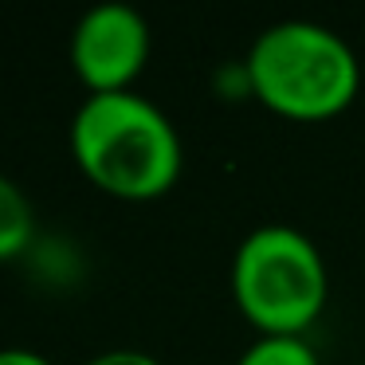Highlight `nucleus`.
<instances>
[{"label":"nucleus","instance_id":"nucleus-7","mask_svg":"<svg viewBox=\"0 0 365 365\" xmlns=\"http://www.w3.org/2000/svg\"><path fill=\"white\" fill-rule=\"evenodd\" d=\"M87 365H161V361L142 354V349H106V354H95Z\"/></svg>","mask_w":365,"mask_h":365},{"label":"nucleus","instance_id":"nucleus-5","mask_svg":"<svg viewBox=\"0 0 365 365\" xmlns=\"http://www.w3.org/2000/svg\"><path fill=\"white\" fill-rule=\"evenodd\" d=\"M32 232H36V216L24 189L0 173V263L16 259L32 244Z\"/></svg>","mask_w":365,"mask_h":365},{"label":"nucleus","instance_id":"nucleus-6","mask_svg":"<svg viewBox=\"0 0 365 365\" xmlns=\"http://www.w3.org/2000/svg\"><path fill=\"white\" fill-rule=\"evenodd\" d=\"M236 365H322L307 338H255Z\"/></svg>","mask_w":365,"mask_h":365},{"label":"nucleus","instance_id":"nucleus-1","mask_svg":"<svg viewBox=\"0 0 365 365\" xmlns=\"http://www.w3.org/2000/svg\"><path fill=\"white\" fill-rule=\"evenodd\" d=\"M75 165L122 200L165 197L181 177V138L158 103L114 91L87 95L71 118Z\"/></svg>","mask_w":365,"mask_h":365},{"label":"nucleus","instance_id":"nucleus-8","mask_svg":"<svg viewBox=\"0 0 365 365\" xmlns=\"http://www.w3.org/2000/svg\"><path fill=\"white\" fill-rule=\"evenodd\" d=\"M0 365H51L43 354L36 349H24V346H4L0 349Z\"/></svg>","mask_w":365,"mask_h":365},{"label":"nucleus","instance_id":"nucleus-3","mask_svg":"<svg viewBox=\"0 0 365 365\" xmlns=\"http://www.w3.org/2000/svg\"><path fill=\"white\" fill-rule=\"evenodd\" d=\"M232 294L259 338H302L330 294L326 259L307 232L259 224L232 255Z\"/></svg>","mask_w":365,"mask_h":365},{"label":"nucleus","instance_id":"nucleus-2","mask_svg":"<svg viewBox=\"0 0 365 365\" xmlns=\"http://www.w3.org/2000/svg\"><path fill=\"white\" fill-rule=\"evenodd\" d=\"M244 75L263 106L299 122L341 114L361 87V63L346 36L314 20L263 28L244 59Z\"/></svg>","mask_w":365,"mask_h":365},{"label":"nucleus","instance_id":"nucleus-4","mask_svg":"<svg viewBox=\"0 0 365 365\" xmlns=\"http://www.w3.org/2000/svg\"><path fill=\"white\" fill-rule=\"evenodd\" d=\"M150 59V24L130 4H95L71 32V67L91 95L130 91Z\"/></svg>","mask_w":365,"mask_h":365}]
</instances>
